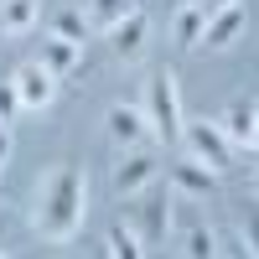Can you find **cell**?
<instances>
[{
    "mask_svg": "<svg viewBox=\"0 0 259 259\" xmlns=\"http://www.w3.org/2000/svg\"><path fill=\"white\" fill-rule=\"evenodd\" d=\"M83 218H89V177L83 166H57L36 192V233L52 244L78 239Z\"/></svg>",
    "mask_w": 259,
    "mask_h": 259,
    "instance_id": "1",
    "label": "cell"
},
{
    "mask_svg": "<svg viewBox=\"0 0 259 259\" xmlns=\"http://www.w3.org/2000/svg\"><path fill=\"white\" fill-rule=\"evenodd\" d=\"M124 202H130V207H124V223L140 233V244H145V249L166 244V233L177 228V202H171L156 182H150V187H140L135 197H124Z\"/></svg>",
    "mask_w": 259,
    "mask_h": 259,
    "instance_id": "2",
    "label": "cell"
},
{
    "mask_svg": "<svg viewBox=\"0 0 259 259\" xmlns=\"http://www.w3.org/2000/svg\"><path fill=\"white\" fill-rule=\"evenodd\" d=\"M145 114H150V130H156V140H182V94H177V73L161 68L156 78L145 83Z\"/></svg>",
    "mask_w": 259,
    "mask_h": 259,
    "instance_id": "3",
    "label": "cell"
},
{
    "mask_svg": "<svg viewBox=\"0 0 259 259\" xmlns=\"http://www.w3.org/2000/svg\"><path fill=\"white\" fill-rule=\"evenodd\" d=\"M182 140H187V150H192V161H202L207 171H223L233 166V145L223 140V130H218V119H197V124H182Z\"/></svg>",
    "mask_w": 259,
    "mask_h": 259,
    "instance_id": "4",
    "label": "cell"
},
{
    "mask_svg": "<svg viewBox=\"0 0 259 259\" xmlns=\"http://www.w3.org/2000/svg\"><path fill=\"white\" fill-rule=\"evenodd\" d=\"M156 177H161V156H156L150 145H140V150H124V156H119L109 187H114V197H135V192L150 187Z\"/></svg>",
    "mask_w": 259,
    "mask_h": 259,
    "instance_id": "5",
    "label": "cell"
},
{
    "mask_svg": "<svg viewBox=\"0 0 259 259\" xmlns=\"http://www.w3.org/2000/svg\"><path fill=\"white\" fill-rule=\"evenodd\" d=\"M218 130L233 150H259V104L254 99H239L218 114Z\"/></svg>",
    "mask_w": 259,
    "mask_h": 259,
    "instance_id": "6",
    "label": "cell"
},
{
    "mask_svg": "<svg viewBox=\"0 0 259 259\" xmlns=\"http://www.w3.org/2000/svg\"><path fill=\"white\" fill-rule=\"evenodd\" d=\"M104 124H109L114 145H124V150H140V145L156 140V130H150V114H145V109H135V104H114V109L104 114Z\"/></svg>",
    "mask_w": 259,
    "mask_h": 259,
    "instance_id": "7",
    "label": "cell"
},
{
    "mask_svg": "<svg viewBox=\"0 0 259 259\" xmlns=\"http://www.w3.org/2000/svg\"><path fill=\"white\" fill-rule=\"evenodd\" d=\"M11 83H16V94H21V109H47V104L57 99V78L41 68V62H21Z\"/></svg>",
    "mask_w": 259,
    "mask_h": 259,
    "instance_id": "8",
    "label": "cell"
},
{
    "mask_svg": "<svg viewBox=\"0 0 259 259\" xmlns=\"http://www.w3.org/2000/svg\"><path fill=\"white\" fill-rule=\"evenodd\" d=\"M145 36H150V21H145V11H130L119 26L109 31V47H114V57L119 62H135L140 52H145Z\"/></svg>",
    "mask_w": 259,
    "mask_h": 259,
    "instance_id": "9",
    "label": "cell"
},
{
    "mask_svg": "<svg viewBox=\"0 0 259 259\" xmlns=\"http://www.w3.org/2000/svg\"><path fill=\"white\" fill-rule=\"evenodd\" d=\"M244 21H249L244 6H228V11H218V16H207V26H202V41H197V47H212V52L233 47V41H239V31H244Z\"/></svg>",
    "mask_w": 259,
    "mask_h": 259,
    "instance_id": "10",
    "label": "cell"
},
{
    "mask_svg": "<svg viewBox=\"0 0 259 259\" xmlns=\"http://www.w3.org/2000/svg\"><path fill=\"white\" fill-rule=\"evenodd\" d=\"M171 187L182 197H212L218 192V171H207L202 161H182V166H171Z\"/></svg>",
    "mask_w": 259,
    "mask_h": 259,
    "instance_id": "11",
    "label": "cell"
},
{
    "mask_svg": "<svg viewBox=\"0 0 259 259\" xmlns=\"http://www.w3.org/2000/svg\"><path fill=\"white\" fill-rule=\"evenodd\" d=\"M177 259H223L218 233H212L202 218H187V223H182V249H177Z\"/></svg>",
    "mask_w": 259,
    "mask_h": 259,
    "instance_id": "12",
    "label": "cell"
},
{
    "mask_svg": "<svg viewBox=\"0 0 259 259\" xmlns=\"http://www.w3.org/2000/svg\"><path fill=\"white\" fill-rule=\"evenodd\" d=\"M78 57H83V47H78V41H62V36H47V41H41V68H47L52 78H68L73 68H78Z\"/></svg>",
    "mask_w": 259,
    "mask_h": 259,
    "instance_id": "13",
    "label": "cell"
},
{
    "mask_svg": "<svg viewBox=\"0 0 259 259\" xmlns=\"http://www.w3.org/2000/svg\"><path fill=\"white\" fill-rule=\"evenodd\" d=\"M36 16H41L36 0H0V31L6 36H26L36 26Z\"/></svg>",
    "mask_w": 259,
    "mask_h": 259,
    "instance_id": "14",
    "label": "cell"
},
{
    "mask_svg": "<svg viewBox=\"0 0 259 259\" xmlns=\"http://www.w3.org/2000/svg\"><path fill=\"white\" fill-rule=\"evenodd\" d=\"M130 11H140L135 0H89V11H83V16H89V26H94V31H114Z\"/></svg>",
    "mask_w": 259,
    "mask_h": 259,
    "instance_id": "15",
    "label": "cell"
},
{
    "mask_svg": "<svg viewBox=\"0 0 259 259\" xmlns=\"http://www.w3.org/2000/svg\"><path fill=\"white\" fill-rule=\"evenodd\" d=\"M104 249H109V259H145V244H140V233L130 228L124 218L109 228V239H104Z\"/></svg>",
    "mask_w": 259,
    "mask_h": 259,
    "instance_id": "16",
    "label": "cell"
},
{
    "mask_svg": "<svg viewBox=\"0 0 259 259\" xmlns=\"http://www.w3.org/2000/svg\"><path fill=\"white\" fill-rule=\"evenodd\" d=\"M202 26H207V16H202L197 0L182 6V16H177V41H182V47H197V41H202Z\"/></svg>",
    "mask_w": 259,
    "mask_h": 259,
    "instance_id": "17",
    "label": "cell"
},
{
    "mask_svg": "<svg viewBox=\"0 0 259 259\" xmlns=\"http://www.w3.org/2000/svg\"><path fill=\"white\" fill-rule=\"evenodd\" d=\"M94 26H89V16H83V11H57L52 16V36H62V41H78V47H83V36H89Z\"/></svg>",
    "mask_w": 259,
    "mask_h": 259,
    "instance_id": "18",
    "label": "cell"
},
{
    "mask_svg": "<svg viewBox=\"0 0 259 259\" xmlns=\"http://www.w3.org/2000/svg\"><path fill=\"white\" fill-rule=\"evenodd\" d=\"M244 249H249V254H259V197L244 207Z\"/></svg>",
    "mask_w": 259,
    "mask_h": 259,
    "instance_id": "19",
    "label": "cell"
},
{
    "mask_svg": "<svg viewBox=\"0 0 259 259\" xmlns=\"http://www.w3.org/2000/svg\"><path fill=\"white\" fill-rule=\"evenodd\" d=\"M21 114V94H16V83H0V124H16Z\"/></svg>",
    "mask_w": 259,
    "mask_h": 259,
    "instance_id": "20",
    "label": "cell"
},
{
    "mask_svg": "<svg viewBox=\"0 0 259 259\" xmlns=\"http://www.w3.org/2000/svg\"><path fill=\"white\" fill-rule=\"evenodd\" d=\"M6 161H11V124H0V171H6Z\"/></svg>",
    "mask_w": 259,
    "mask_h": 259,
    "instance_id": "21",
    "label": "cell"
},
{
    "mask_svg": "<svg viewBox=\"0 0 259 259\" xmlns=\"http://www.w3.org/2000/svg\"><path fill=\"white\" fill-rule=\"evenodd\" d=\"M202 6V16H218V11H228V6H239V0H197Z\"/></svg>",
    "mask_w": 259,
    "mask_h": 259,
    "instance_id": "22",
    "label": "cell"
},
{
    "mask_svg": "<svg viewBox=\"0 0 259 259\" xmlns=\"http://www.w3.org/2000/svg\"><path fill=\"white\" fill-rule=\"evenodd\" d=\"M233 259H259V254H249V249H233Z\"/></svg>",
    "mask_w": 259,
    "mask_h": 259,
    "instance_id": "23",
    "label": "cell"
},
{
    "mask_svg": "<svg viewBox=\"0 0 259 259\" xmlns=\"http://www.w3.org/2000/svg\"><path fill=\"white\" fill-rule=\"evenodd\" d=\"M94 259H109V249H99V254H94Z\"/></svg>",
    "mask_w": 259,
    "mask_h": 259,
    "instance_id": "24",
    "label": "cell"
},
{
    "mask_svg": "<svg viewBox=\"0 0 259 259\" xmlns=\"http://www.w3.org/2000/svg\"><path fill=\"white\" fill-rule=\"evenodd\" d=\"M254 192H259V171H254Z\"/></svg>",
    "mask_w": 259,
    "mask_h": 259,
    "instance_id": "25",
    "label": "cell"
},
{
    "mask_svg": "<svg viewBox=\"0 0 259 259\" xmlns=\"http://www.w3.org/2000/svg\"><path fill=\"white\" fill-rule=\"evenodd\" d=\"M0 259H6V254H0Z\"/></svg>",
    "mask_w": 259,
    "mask_h": 259,
    "instance_id": "26",
    "label": "cell"
}]
</instances>
